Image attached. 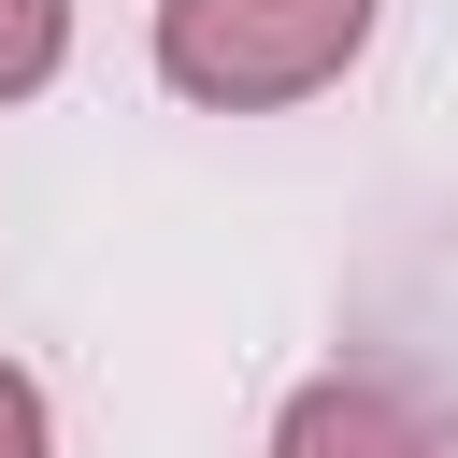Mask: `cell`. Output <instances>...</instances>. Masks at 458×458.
<instances>
[{
  "label": "cell",
  "mask_w": 458,
  "mask_h": 458,
  "mask_svg": "<svg viewBox=\"0 0 458 458\" xmlns=\"http://www.w3.org/2000/svg\"><path fill=\"white\" fill-rule=\"evenodd\" d=\"M372 43V0H157V86L200 114H286L344 86Z\"/></svg>",
  "instance_id": "1"
},
{
  "label": "cell",
  "mask_w": 458,
  "mask_h": 458,
  "mask_svg": "<svg viewBox=\"0 0 458 458\" xmlns=\"http://www.w3.org/2000/svg\"><path fill=\"white\" fill-rule=\"evenodd\" d=\"M272 458H444V429H429L401 386H372V372H315V386L272 415Z\"/></svg>",
  "instance_id": "2"
},
{
  "label": "cell",
  "mask_w": 458,
  "mask_h": 458,
  "mask_svg": "<svg viewBox=\"0 0 458 458\" xmlns=\"http://www.w3.org/2000/svg\"><path fill=\"white\" fill-rule=\"evenodd\" d=\"M57 57H72V0H0V114H14V100H43V86H57Z\"/></svg>",
  "instance_id": "3"
},
{
  "label": "cell",
  "mask_w": 458,
  "mask_h": 458,
  "mask_svg": "<svg viewBox=\"0 0 458 458\" xmlns=\"http://www.w3.org/2000/svg\"><path fill=\"white\" fill-rule=\"evenodd\" d=\"M0 458H57V415H43V386L0 358Z\"/></svg>",
  "instance_id": "4"
}]
</instances>
